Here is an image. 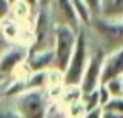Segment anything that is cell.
<instances>
[{
  "mask_svg": "<svg viewBox=\"0 0 123 118\" xmlns=\"http://www.w3.org/2000/svg\"><path fill=\"white\" fill-rule=\"evenodd\" d=\"M50 2H51V0H38V7L39 9H48Z\"/></svg>",
  "mask_w": 123,
  "mask_h": 118,
  "instance_id": "19",
  "label": "cell"
},
{
  "mask_svg": "<svg viewBox=\"0 0 123 118\" xmlns=\"http://www.w3.org/2000/svg\"><path fill=\"white\" fill-rule=\"evenodd\" d=\"M77 34L74 29L65 26H55L53 27V55H55V68L62 74L65 72L72 53L77 45Z\"/></svg>",
  "mask_w": 123,
  "mask_h": 118,
  "instance_id": "4",
  "label": "cell"
},
{
  "mask_svg": "<svg viewBox=\"0 0 123 118\" xmlns=\"http://www.w3.org/2000/svg\"><path fill=\"white\" fill-rule=\"evenodd\" d=\"M10 45V43L7 41V38L4 36V33H2V26H0V56H2V53L7 50V46Z\"/></svg>",
  "mask_w": 123,
  "mask_h": 118,
  "instance_id": "18",
  "label": "cell"
},
{
  "mask_svg": "<svg viewBox=\"0 0 123 118\" xmlns=\"http://www.w3.org/2000/svg\"><path fill=\"white\" fill-rule=\"evenodd\" d=\"M70 2H72V5H74V9L77 12V16H79L82 26H89L91 21H92V16H91V12H89L86 2H84V0H70Z\"/></svg>",
  "mask_w": 123,
  "mask_h": 118,
  "instance_id": "10",
  "label": "cell"
},
{
  "mask_svg": "<svg viewBox=\"0 0 123 118\" xmlns=\"http://www.w3.org/2000/svg\"><path fill=\"white\" fill-rule=\"evenodd\" d=\"M103 110H108V111H115V113H121L123 115V96H118V98H111L110 101L103 106Z\"/></svg>",
  "mask_w": 123,
  "mask_h": 118,
  "instance_id": "13",
  "label": "cell"
},
{
  "mask_svg": "<svg viewBox=\"0 0 123 118\" xmlns=\"http://www.w3.org/2000/svg\"><path fill=\"white\" fill-rule=\"evenodd\" d=\"M121 96H123V93H121Z\"/></svg>",
  "mask_w": 123,
  "mask_h": 118,
  "instance_id": "23",
  "label": "cell"
},
{
  "mask_svg": "<svg viewBox=\"0 0 123 118\" xmlns=\"http://www.w3.org/2000/svg\"><path fill=\"white\" fill-rule=\"evenodd\" d=\"M29 48L21 43H10L7 46V50L0 56V75L4 79L12 77L14 72L17 70L27 58Z\"/></svg>",
  "mask_w": 123,
  "mask_h": 118,
  "instance_id": "7",
  "label": "cell"
},
{
  "mask_svg": "<svg viewBox=\"0 0 123 118\" xmlns=\"http://www.w3.org/2000/svg\"><path fill=\"white\" fill-rule=\"evenodd\" d=\"M5 81H7V79H4V77H2V75H0V84H4V82H5Z\"/></svg>",
  "mask_w": 123,
  "mask_h": 118,
  "instance_id": "21",
  "label": "cell"
},
{
  "mask_svg": "<svg viewBox=\"0 0 123 118\" xmlns=\"http://www.w3.org/2000/svg\"><path fill=\"white\" fill-rule=\"evenodd\" d=\"M48 14L53 26H65L74 29L75 33L82 31V22L70 0H51L48 5Z\"/></svg>",
  "mask_w": 123,
  "mask_h": 118,
  "instance_id": "5",
  "label": "cell"
},
{
  "mask_svg": "<svg viewBox=\"0 0 123 118\" xmlns=\"http://www.w3.org/2000/svg\"><path fill=\"white\" fill-rule=\"evenodd\" d=\"M15 2H17V0H10V4H15Z\"/></svg>",
  "mask_w": 123,
  "mask_h": 118,
  "instance_id": "22",
  "label": "cell"
},
{
  "mask_svg": "<svg viewBox=\"0 0 123 118\" xmlns=\"http://www.w3.org/2000/svg\"><path fill=\"white\" fill-rule=\"evenodd\" d=\"M91 16L92 17H99L103 14V5H104V0H84Z\"/></svg>",
  "mask_w": 123,
  "mask_h": 118,
  "instance_id": "14",
  "label": "cell"
},
{
  "mask_svg": "<svg viewBox=\"0 0 123 118\" xmlns=\"http://www.w3.org/2000/svg\"><path fill=\"white\" fill-rule=\"evenodd\" d=\"M82 118H103V108L89 110V111H86V115H84Z\"/></svg>",
  "mask_w": 123,
  "mask_h": 118,
  "instance_id": "17",
  "label": "cell"
},
{
  "mask_svg": "<svg viewBox=\"0 0 123 118\" xmlns=\"http://www.w3.org/2000/svg\"><path fill=\"white\" fill-rule=\"evenodd\" d=\"M10 9H12L10 0H0V22L10 16Z\"/></svg>",
  "mask_w": 123,
  "mask_h": 118,
  "instance_id": "16",
  "label": "cell"
},
{
  "mask_svg": "<svg viewBox=\"0 0 123 118\" xmlns=\"http://www.w3.org/2000/svg\"><path fill=\"white\" fill-rule=\"evenodd\" d=\"M89 58H91V48H89V38L87 33L79 31L77 34V45L75 50L72 53V58L63 72V86H79L82 81V75L87 68L89 63Z\"/></svg>",
  "mask_w": 123,
  "mask_h": 118,
  "instance_id": "3",
  "label": "cell"
},
{
  "mask_svg": "<svg viewBox=\"0 0 123 118\" xmlns=\"http://www.w3.org/2000/svg\"><path fill=\"white\" fill-rule=\"evenodd\" d=\"M0 118H21L19 113L15 111L14 105L7 106V105H0Z\"/></svg>",
  "mask_w": 123,
  "mask_h": 118,
  "instance_id": "15",
  "label": "cell"
},
{
  "mask_svg": "<svg viewBox=\"0 0 123 118\" xmlns=\"http://www.w3.org/2000/svg\"><path fill=\"white\" fill-rule=\"evenodd\" d=\"M116 77H123V46L104 55L103 60V70H101V84L116 79Z\"/></svg>",
  "mask_w": 123,
  "mask_h": 118,
  "instance_id": "9",
  "label": "cell"
},
{
  "mask_svg": "<svg viewBox=\"0 0 123 118\" xmlns=\"http://www.w3.org/2000/svg\"><path fill=\"white\" fill-rule=\"evenodd\" d=\"M12 105L21 118H48L50 103L44 89L24 91L12 98Z\"/></svg>",
  "mask_w": 123,
  "mask_h": 118,
  "instance_id": "2",
  "label": "cell"
},
{
  "mask_svg": "<svg viewBox=\"0 0 123 118\" xmlns=\"http://www.w3.org/2000/svg\"><path fill=\"white\" fill-rule=\"evenodd\" d=\"M91 29L101 43L104 53H111L123 46V19H108V17H92Z\"/></svg>",
  "mask_w": 123,
  "mask_h": 118,
  "instance_id": "1",
  "label": "cell"
},
{
  "mask_svg": "<svg viewBox=\"0 0 123 118\" xmlns=\"http://www.w3.org/2000/svg\"><path fill=\"white\" fill-rule=\"evenodd\" d=\"M26 63L31 72H46L50 68H55V55L53 48H29Z\"/></svg>",
  "mask_w": 123,
  "mask_h": 118,
  "instance_id": "8",
  "label": "cell"
},
{
  "mask_svg": "<svg viewBox=\"0 0 123 118\" xmlns=\"http://www.w3.org/2000/svg\"><path fill=\"white\" fill-rule=\"evenodd\" d=\"M103 86L106 87V91L110 93L111 98H118V96H121V93H123V77L111 79V81L104 82Z\"/></svg>",
  "mask_w": 123,
  "mask_h": 118,
  "instance_id": "11",
  "label": "cell"
},
{
  "mask_svg": "<svg viewBox=\"0 0 123 118\" xmlns=\"http://www.w3.org/2000/svg\"><path fill=\"white\" fill-rule=\"evenodd\" d=\"M2 96H4V86L0 84V98H2Z\"/></svg>",
  "mask_w": 123,
  "mask_h": 118,
  "instance_id": "20",
  "label": "cell"
},
{
  "mask_svg": "<svg viewBox=\"0 0 123 118\" xmlns=\"http://www.w3.org/2000/svg\"><path fill=\"white\" fill-rule=\"evenodd\" d=\"M65 113H67V118H82L86 115V108L82 105V101H79V103H74V105H68L65 108Z\"/></svg>",
  "mask_w": 123,
  "mask_h": 118,
  "instance_id": "12",
  "label": "cell"
},
{
  "mask_svg": "<svg viewBox=\"0 0 123 118\" xmlns=\"http://www.w3.org/2000/svg\"><path fill=\"white\" fill-rule=\"evenodd\" d=\"M104 55L106 53L101 48H98L96 51H91V58H89L87 68H86L84 75H82V81L79 84L80 91H82V96L96 91L98 87L101 86V70H103Z\"/></svg>",
  "mask_w": 123,
  "mask_h": 118,
  "instance_id": "6",
  "label": "cell"
}]
</instances>
